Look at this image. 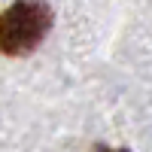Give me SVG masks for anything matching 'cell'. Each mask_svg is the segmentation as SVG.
<instances>
[{
    "label": "cell",
    "mask_w": 152,
    "mask_h": 152,
    "mask_svg": "<svg viewBox=\"0 0 152 152\" xmlns=\"http://www.w3.org/2000/svg\"><path fill=\"white\" fill-rule=\"evenodd\" d=\"M52 28V9L43 0H18L0 15V49L6 55H28Z\"/></svg>",
    "instance_id": "6da1fadb"
},
{
    "label": "cell",
    "mask_w": 152,
    "mask_h": 152,
    "mask_svg": "<svg viewBox=\"0 0 152 152\" xmlns=\"http://www.w3.org/2000/svg\"><path fill=\"white\" fill-rule=\"evenodd\" d=\"M97 152H128V149H107V146H100Z\"/></svg>",
    "instance_id": "7a4b0ae2"
}]
</instances>
